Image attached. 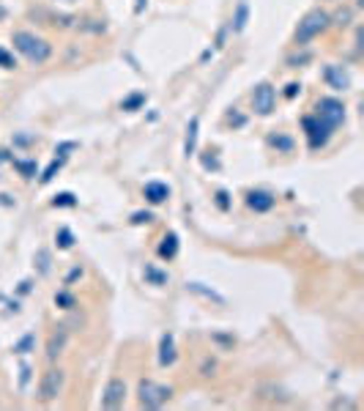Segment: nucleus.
Returning <instances> with one entry per match:
<instances>
[{
  "instance_id": "nucleus-1",
  "label": "nucleus",
  "mask_w": 364,
  "mask_h": 411,
  "mask_svg": "<svg viewBox=\"0 0 364 411\" xmlns=\"http://www.w3.org/2000/svg\"><path fill=\"white\" fill-rule=\"evenodd\" d=\"M11 44H14V50L19 55L25 58L28 63H33V66H41V63H47L53 58V44L47 38L31 33V31H14Z\"/></svg>"
},
{
  "instance_id": "nucleus-2",
  "label": "nucleus",
  "mask_w": 364,
  "mask_h": 411,
  "mask_svg": "<svg viewBox=\"0 0 364 411\" xmlns=\"http://www.w3.org/2000/svg\"><path fill=\"white\" fill-rule=\"evenodd\" d=\"M329 11H324V9H312V11H307L304 17H302V22L296 25V33H293V41L299 44V47H304V44H309L312 38H318L321 33H324L326 28L331 25L329 22Z\"/></svg>"
},
{
  "instance_id": "nucleus-3",
  "label": "nucleus",
  "mask_w": 364,
  "mask_h": 411,
  "mask_svg": "<svg viewBox=\"0 0 364 411\" xmlns=\"http://www.w3.org/2000/svg\"><path fill=\"white\" fill-rule=\"evenodd\" d=\"M170 397H172V387L156 384L151 378H143V381L137 384V403H140L143 409H162Z\"/></svg>"
},
{
  "instance_id": "nucleus-4",
  "label": "nucleus",
  "mask_w": 364,
  "mask_h": 411,
  "mask_svg": "<svg viewBox=\"0 0 364 411\" xmlns=\"http://www.w3.org/2000/svg\"><path fill=\"white\" fill-rule=\"evenodd\" d=\"M315 115L324 121L329 129L334 132L337 127L345 124V105L340 99H334V96H324V99H318V105H315Z\"/></svg>"
},
{
  "instance_id": "nucleus-5",
  "label": "nucleus",
  "mask_w": 364,
  "mask_h": 411,
  "mask_svg": "<svg viewBox=\"0 0 364 411\" xmlns=\"http://www.w3.org/2000/svg\"><path fill=\"white\" fill-rule=\"evenodd\" d=\"M302 127H304L307 143H309V149H312V151L324 149L326 143H329V137H331V129L326 127V124L318 118V115H315V112L302 118Z\"/></svg>"
},
{
  "instance_id": "nucleus-6",
  "label": "nucleus",
  "mask_w": 364,
  "mask_h": 411,
  "mask_svg": "<svg viewBox=\"0 0 364 411\" xmlns=\"http://www.w3.org/2000/svg\"><path fill=\"white\" fill-rule=\"evenodd\" d=\"M63 384H66V373H63L60 368H50L47 373L41 375V384H38L41 403H53L57 395L63 393Z\"/></svg>"
},
{
  "instance_id": "nucleus-7",
  "label": "nucleus",
  "mask_w": 364,
  "mask_h": 411,
  "mask_svg": "<svg viewBox=\"0 0 364 411\" xmlns=\"http://www.w3.org/2000/svg\"><path fill=\"white\" fill-rule=\"evenodd\" d=\"M252 107H255L258 115H271V112H274V107H277V91H274L271 82L255 85V91H252Z\"/></svg>"
},
{
  "instance_id": "nucleus-8",
  "label": "nucleus",
  "mask_w": 364,
  "mask_h": 411,
  "mask_svg": "<svg viewBox=\"0 0 364 411\" xmlns=\"http://www.w3.org/2000/svg\"><path fill=\"white\" fill-rule=\"evenodd\" d=\"M126 403V381L123 378H110L107 387H104V395H101V406L104 409H121Z\"/></svg>"
},
{
  "instance_id": "nucleus-9",
  "label": "nucleus",
  "mask_w": 364,
  "mask_h": 411,
  "mask_svg": "<svg viewBox=\"0 0 364 411\" xmlns=\"http://www.w3.org/2000/svg\"><path fill=\"white\" fill-rule=\"evenodd\" d=\"M324 80L326 85L334 88V91H348V88H351V75H348V69H343L340 63L324 66Z\"/></svg>"
},
{
  "instance_id": "nucleus-10",
  "label": "nucleus",
  "mask_w": 364,
  "mask_h": 411,
  "mask_svg": "<svg viewBox=\"0 0 364 411\" xmlns=\"http://www.w3.org/2000/svg\"><path fill=\"white\" fill-rule=\"evenodd\" d=\"M274 203H277V198H274L268 189H249L247 192V206L252 208V211H258V214L271 211Z\"/></svg>"
},
{
  "instance_id": "nucleus-11",
  "label": "nucleus",
  "mask_w": 364,
  "mask_h": 411,
  "mask_svg": "<svg viewBox=\"0 0 364 411\" xmlns=\"http://www.w3.org/2000/svg\"><path fill=\"white\" fill-rule=\"evenodd\" d=\"M66 343H69V329L66 326H55V332L47 340V359L55 362L57 356L66 351Z\"/></svg>"
},
{
  "instance_id": "nucleus-12",
  "label": "nucleus",
  "mask_w": 364,
  "mask_h": 411,
  "mask_svg": "<svg viewBox=\"0 0 364 411\" xmlns=\"http://www.w3.org/2000/svg\"><path fill=\"white\" fill-rule=\"evenodd\" d=\"M143 195H145V201L151 206H159L170 198V187H167L165 181H148V184L143 187Z\"/></svg>"
},
{
  "instance_id": "nucleus-13",
  "label": "nucleus",
  "mask_w": 364,
  "mask_h": 411,
  "mask_svg": "<svg viewBox=\"0 0 364 411\" xmlns=\"http://www.w3.org/2000/svg\"><path fill=\"white\" fill-rule=\"evenodd\" d=\"M175 337L167 332V335H162V340H159V365L162 368H170L172 362H175Z\"/></svg>"
},
{
  "instance_id": "nucleus-14",
  "label": "nucleus",
  "mask_w": 364,
  "mask_h": 411,
  "mask_svg": "<svg viewBox=\"0 0 364 411\" xmlns=\"http://www.w3.org/2000/svg\"><path fill=\"white\" fill-rule=\"evenodd\" d=\"M268 146H271V149H277V154H293V149H296V140H293L290 134L277 132V134H268Z\"/></svg>"
},
{
  "instance_id": "nucleus-15",
  "label": "nucleus",
  "mask_w": 364,
  "mask_h": 411,
  "mask_svg": "<svg viewBox=\"0 0 364 411\" xmlns=\"http://www.w3.org/2000/svg\"><path fill=\"white\" fill-rule=\"evenodd\" d=\"M156 252H159L162 261H172V258L178 255V236H175V233H165V239H162Z\"/></svg>"
},
{
  "instance_id": "nucleus-16",
  "label": "nucleus",
  "mask_w": 364,
  "mask_h": 411,
  "mask_svg": "<svg viewBox=\"0 0 364 411\" xmlns=\"http://www.w3.org/2000/svg\"><path fill=\"white\" fill-rule=\"evenodd\" d=\"M197 132H200V118L194 115L189 121V127H187V143H184V154L187 156H192L197 151Z\"/></svg>"
},
{
  "instance_id": "nucleus-17",
  "label": "nucleus",
  "mask_w": 364,
  "mask_h": 411,
  "mask_svg": "<svg viewBox=\"0 0 364 411\" xmlns=\"http://www.w3.org/2000/svg\"><path fill=\"white\" fill-rule=\"evenodd\" d=\"M143 277H145L148 285H156V288H162V285L170 282V274L162 272V269H156V266H145V269H143Z\"/></svg>"
},
{
  "instance_id": "nucleus-18",
  "label": "nucleus",
  "mask_w": 364,
  "mask_h": 411,
  "mask_svg": "<svg viewBox=\"0 0 364 411\" xmlns=\"http://www.w3.org/2000/svg\"><path fill=\"white\" fill-rule=\"evenodd\" d=\"M75 233L69 230V228H57V233H55V244H57V250H72L75 247Z\"/></svg>"
},
{
  "instance_id": "nucleus-19",
  "label": "nucleus",
  "mask_w": 364,
  "mask_h": 411,
  "mask_svg": "<svg viewBox=\"0 0 364 411\" xmlns=\"http://www.w3.org/2000/svg\"><path fill=\"white\" fill-rule=\"evenodd\" d=\"M247 17H249V6H247V3H238L236 17H233V31H236V33L247 28Z\"/></svg>"
},
{
  "instance_id": "nucleus-20",
  "label": "nucleus",
  "mask_w": 364,
  "mask_h": 411,
  "mask_svg": "<svg viewBox=\"0 0 364 411\" xmlns=\"http://www.w3.org/2000/svg\"><path fill=\"white\" fill-rule=\"evenodd\" d=\"M14 168L19 170L22 178H33L36 176V162L33 159H14Z\"/></svg>"
},
{
  "instance_id": "nucleus-21",
  "label": "nucleus",
  "mask_w": 364,
  "mask_h": 411,
  "mask_svg": "<svg viewBox=\"0 0 364 411\" xmlns=\"http://www.w3.org/2000/svg\"><path fill=\"white\" fill-rule=\"evenodd\" d=\"M36 266H38V274H50V269H53V255H50V250H38Z\"/></svg>"
},
{
  "instance_id": "nucleus-22",
  "label": "nucleus",
  "mask_w": 364,
  "mask_h": 411,
  "mask_svg": "<svg viewBox=\"0 0 364 411\" xmlns=\"http://www.w3.org/2000/svg\"><path fill=\"white\" fill-rule=\"evenodd\" d=\"M143 105H145V94H132V96H126V99L121 102V110L134 112V110H140Z\"/></svg>"
},
{
  "instance_id": "nucleus-23",
  "label": "nucleus",
  "mask_w": 364,
  "mask_h": 411,
  "mask_svg": "<svg viewBox=\"0 0 364 411\" xmlns=\"http://www.w3.org/2000/svg\"><path fill=\"white\" fill-rule=\"evenodd\" d=\"M53 206H55V208H75L77 198L72 195V192H60V195L53 198Z\"/></svg>"
},
{
  "instance_id": "nucleus-24",
  "label": "nucleus",
  "mask_w": 364,
  "mask_h": 411,
  "mask_svg": "<svg viewBox=\"0 0 364 411\" xmlns=\"http://www.w3.org/2000/svg\"><path fill=\"white\" fill-rule=\"evenodd\" d=\"M189 291H194V294H200V297H206V299L216 301V304H225V299L216 294V291H206V288H200V282H189Z\"/></svg>"
},
{
  "instance_id": "nucleus-25",
  "label": "nucleus",
  "mask_w": 364,
  "mask_h": 411,
  "mask_svg": "<svg viewBox=\"0 0 364 411\" xmlns=\"http://www.w3.org/2000/svg\"><path fill=\"white\" fill-rule=\"evenodd\" d=\"M33 346H36V335L28 332V335L22 337L17 346H14V351H17V354H28V351H33Z\"/></svg>"
},
{
  "instance_id": "nucleus-26",
  "label": "nucleus",
  "mask_w": 364,
  "mask_h": 411,
  "mask_svg": "<svg viewBox=\"0 0 364 411\" xmlns=\"http://www.w3.org/2000/svg\"><path fill=\"white\" fill-rule=\"evenodd\" d=\"M351 17H353V11H351V9H343V11H337L334 17H329V22L337 25V28H348V25H351Z\"/></svg>"
},
{
  "instance_id": "nucleus-27",
  "label": "nucleus",
  "mask_w": 364,
  "mask_h": 411,
  "mask_svg": "<svg viewBox=\"0 0 364 411\" xmlns=\"http://www.w3.org/2000/svg\"><path fill=\"white\" fill-rule=\"evenodd\" d=\"M55 304L60 307V310H72V307H77V299L72 297V294L60 291V294H55Z\"/></svg>"
},
{
  "instance_id": "nucleus-28",
  "label": "nucleus",
  "mask_w": 364,
  "mask_h": 411,
  "mask_svg": "<svg viewBox=\"0 0 364 411\" xmlns=\"http://www.w3.org/2000/svg\"><path fill=\"white\" fill-rule=\"evenodd\" d=\"M63 162H66V156H60V159H55L50 168L44 170V176H41V184H47V181H53V176H55L57 170L63 168Z\"/></svg>"
},
{
  "instance_id": "nucleus-29",
  "label": "nucleus",
  "mask_w": 364,
  "mask_h": 411,
  "mask_svg": "<svg viewBox=\"0 0 364 411\" xmlns=\"http://www.w3.org/2000/svg\"><path fill=\"white\" fill-rule=\"evenodd\" d=\"M0 69H17L14 55H11L9 50H3V47H0Z\"/></svg>"
},
{
  "instance_id": "nucleus-30",
  "label": "nucleus",
  "mask_w": 364,
  "mask_h": 411,
  "mask_svg": "<svg viewBox=\"0 0 364 411\" xmlns=\"http://www.w3.org/2000/svg\"><path fill=\"white\" fill-rule=\"evenodd\" d=\"M132 223H134V225L153 223V214H151V211H134V214H132Z\"/></svg>"
},
{
  "instance_id": "nucleus-31",
  "label": "nucleus",
  "mask_w": 364,
  "mask_h": 411,
  "mask_svg": "<svg viewBox=\"0 0 364 411\" xmlns=\"http://www.w3.org/2000/svg\"><path fill=\"white\" fill-rule=\"evenodd\" d=\"M216 206H219L222 211H228L230 201H228V192H225V189H219V192H216Z\"/></svg>"
},
{
  "instance_id": "nucleus-32",
  "label": "nucleus",
  "mask_w": 364,
  "mask_h": 411,
  "mask_svg": "<svg viewBox=\"0 0 364 411\" xmlns=\"http://www.w3.org/2000/svg\"><path fill=\"white\" fill-rule=\"evenodd\" d=\"M299 91H302V85H299V82H290V85H285V99H293Z\"/></svg>"
},
{
  "instance_id": "nucleus-33",
  "label": "nucleus",
  "mask_w": 364,
  "mask_h": 411,
  "mask_svg": "<svg viewBox=\"0 0 364 411\" xmlns=\"http://www.w3.org/2000/svg\"><path fill=\"white\" fill-rule=\"evenodd\" d=\"M77 277H82V269H79V266H75V269L69 272V277H66V285H72V282H75Z\"/></svg>"
},
{
  "instance_id": "nucleus-34",
  "label": "nucleus",
  "mask_w": 364,
  "mask_h": 411,
  "mask_svg": "<svg viewBox=\"0 0 364 411\" xmlns=\"http://www.w3.org/2000/svg\"><path fill=\"white\" fill-rule=\"evenodd\" d=\"M6 162H14V156H11V151L0 149V165H6Z\"/></svg>"
},
{
  "instance_id": "nucleus-35",
  "label": "nucleus",
  "mask_w": 364,
  "mask_h": 411,
  "mask_svg": "<svg viewBox=\"0 0 364 411\" xmlns=\"http://www.w3.org/2000/svg\"><path fill=\"white\" fill-rule=\"evenodd\" d=\"M145 6H148V0H134V14H143Z\"/></svg>"
},
{
  "instance_id": "nucleus-36",
  "label": "nucleus",
  "mask_w": 364,
  "mask_h": 411,
  "mask_svg": "<svg viewBox=\"0 0 364 411\" xmlns=\"http://www.w3.org/2000/svg\"><path fill=\"white\" fill-rule=\"evenodd\" d=\"M203 165H206V168H219V162H216V159H209V156H206V159H203Z\"/></svg>"
},
{
  "instance_id": "nucleus-37",
  "label": "nucleus",
  "mask_w": 364,
  "mask_h": 411,
  "mask_svg": "<svg viewBox=\"0 0 364 411\" xmlns=\"http://www.w3.org/2000/svg\"><path fill=\"white\" fill-rule=\"evenodd\" d=\"M28 291H31V282L25 280L22 285H19V294H28Z\"/></svg>"
},
{
  "instance_id": "nucleus-38",
  "label": "nucleus",
  "mask_w": 364,
  "mask_h": 411,
  "mask_svg": "<svg viewBox=\"0 0 364 411\" xmlns=\"http://www.w3.org/2000/svg\"><path fill=\"white\" fill-rule=\"evenodd\" d=\"M6 17V9H3V6H0V19Z\"/></svg>"
},
{
  "instance_id": "nucleus-39",
  "label": "nucleus",
  "mask_w": 364,
  "mask_h": 411,
  "mask_svg": "<svg viewBox=\"0 0 364 411\" xmlns=\"http://www.w3.org/2000/svg\"><path fill=\"white\" fill-rule=\"evenodd\" d=\"M66 3H75V0H66Z\"/></svg>"
}]
</instances>
